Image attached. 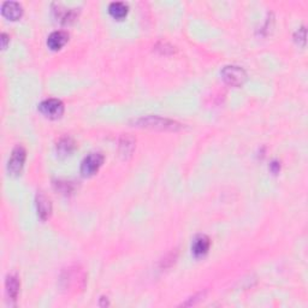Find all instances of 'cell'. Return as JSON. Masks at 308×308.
I'll list each match as a JSON object with an SVG mask.
<instances>
[{"mask_svg":"<svg viewBox=\"0 0 308 308\" xmlns=\"http://www.w3.org/2000/svg\"><path fill=\"white\" fill-rule=\"evenodd\" d=\"M60 284L66 291L76 292L82 290L86 285V274L78 266H71L63 271L60 276Z\"/></svg>","mask_w":308,"mask_h":308,"instance_id":"obj_1","label":"cell"},{"mask_svg":"<svg viewBox=\"0 0 308 308\" xmlns=\"http://www.w3.org/2000/svg\"><path fill=\"white\" fill-rule=\"evenodd\" d=\"M135 123L139 127L151 128V129H159V130H178L182 126L175 121L167 120V118H161L158 116H147V117L139 118Z\"/></svg>","mask_w":308,"mask_h":308,"instance_id":"obj_2","label":"cell"},{"mask_svg":"<svg viewBox=\"0 0 308 308\" xmlns=\"http://www.w3.org/2000/svg\"><path fill=\"white\" fill-rule=\"evenodd\" d=\"M109 11L112 17L117 18V20H121V18H123L128 14V5L126 3L114 2L110 4Z\"/></svg>","mask_w":308,"mask_h":308,"instance_id":"obj_14","label":"cell"},{"mask_svg":"<svg viewBox=\"0 0 308 308\" xmlns=\"http://www.w3.org/2000/svg\"><path fill=\"white\" fill-rule=\"evenodd\" d=\"M53 12L56 20L58 22L63 24L72 22V21L76 18V16H77V11H76V9H66L60 5H57V9L56 10H53Z\"/></svg>","mask_w":308,"mask_h":308,"instance_id":"obj_10","label":"cell"},{"mask_svg":"<svg viewBox=\"0 0 308 308\" xmlns=\"http://www.w3.org/2000/svg\"><path fill=\"white\" fill-rule=\"evenodd\" d=\"M74 149L75 142L71 137H62V139L57 142V152L59 153V155H62V157H66V155L71 154Z\"/></svg>","mask_w":308,"mask_h":308,"instance_id":"obj_13","label":"cell"},{"mask_svg":"<svg viewBox=\"0 0 308 308\" xmlns=\"http://www.w3.org/2000/svg\"><path fill=\"white\" fill-rule=\"evenodd\" d=\"M222 77L228 84H231V86H240V84H242L246 80V72L245 70L240 68V66L229 65L225 66V68L222 70Z\"/></svg>","mask_w":308,"mask_h":308,"instance_id":"obj_4","label":"cell"},{"mask_svg":"<svg viewBox=\"0 0 308 308\" xmlns=\"http://www.w3.org/2000/svg\"><path fill=\"white\" fill-rule=\"evenodd\" d=\"M2 14L3 16L8 18V20L16 21L22 16V6L17 2H5L3 3L2 5Z\"/></svg>","mask_w":308,"mask_h":308,"instance_id":"obj_7","label":"cell"},{"mask_svg":"<svg viewBox=\"0 0 308 308\" xmlns=\"http://www.w3.org/2000/svg\"><path fill=\"white\" fill-rule=\"evenodd\" d=\"M6 292H8V296L10 297L11 301L17 300L18 292H20V280L15 274H10L6 278Z\"/></svg>","mask_w":308,"mask_h":308,"instance_id":"obj_12","label":"cell"},{"mask_svg":"<svg viewBox=\"0 0 308 308\" xmlns=\"http://www.w3.org/2000/svg\"><path fill=\"white\" fill-rule=\"evenodd\" d=\"M26 149L20 145L16 146V147L14 148V151H12L10 159H9V172H11L12 175H18V173L22 171L24 161H26Z\"/></svg>","mask_w":308,"mask_h":308,"instance_id":"obj_6","label":"cell"},{"mask_svg":"<svg viewBox=\"0 0 308 308\" xmlns=\"http://www.w3.org/2000/svg\"><path fill=\"white\" fill-rule=\"evenodd\" d=\"M8 42H9V36L6 35L5 33H3V34H2V47L6 48V46H8Z\"/></svg>","mask_w":308,"mask_h":308,"instance_id":"obj_16","label":"cell"},{"mask_svg":"<svg viewBox=\"0 0 308 308\" xmlns=\"http://www.w3.org/2000/svg\"><path fill=\"white\" fill-rule=\"evenodd\" d=\"M68 39H69L68 33L62 32V30H57V32H53L50 36H48L47 45L51 50L57 51L66 44Z\"/></svg>","mask_w":308,"mask_h":308,"instance_id":"obj_9","label":"cell"},{"mask_svg":"<svg viewBox=\"0 0 308 308\" xmlns=\"http://www.w3.org/2000/svg\"><path fill=\"white\" fill-rule=\"evenodd\" d=\"M39 110L46 117L56 120L59 118L64 112V105L60 100L58 99H47L44 100L40 105H39Z\"/></svg>","mask_w":308,"mask_h":308,"instance_id":"obj_5","label":"cell"},{"mask_svg":"<svg viewBox=\"0 0 308 308\" xmlns=\"http://www.w3.org/2000/svg\"><path fill=\"white\" fill-rule=\"evenodd\" d=\"M210 245H211V243H210V239L205 236V235L197 236L196 239L194 240L193 247H191L195 257H202V255H205L206 253L209 252Z\"/></svg>","mask_w":308,"mask_h":308,"instance_id":"obj_11","label":"cell"},{"mask_svg":"<svg viewBox=\"0 0 308 308\" xmlns=\"http://www.w3.org/2000/svg\"><path fill=\"white\" fill-rule=\"evenodd\" d=\"M36 207H38V215L40 216L42 221H46V219L50 217L52 211L51 200L45 194H38V196H36Z\"/></svg>","mask_w":308,"mask_h":308,"instance_id":"obj_8","label":"cell"},{"mask_svg":"<svg viewBox=\"0 0 308 308\" xmlns=\"http://www.w3.org/2000/svg\"><path fill=\"white\" fill-rule=\"evenodd\" d=\"M104 163V155L100 152H93L89 153L82 160L81 163V173L83 176H91L97 172Z\"/></svg>","mask_w":308,"mask_h":308,"instance_id":"obj_3","label":"cell"},{"mask_svg":"<svg viewBox=\"0 0 308 308\" xmlns=\"http://www.w3.org/2000/svg\"><path fill=\"white\" fill-rule=\"evenodd\" d=\"M121 153L123 155H128L133 152L134 149V140L129 136H123L121 140Z\"/></svg>","mask_w":308,"mask_h":308,"instance_id":"obj_15","label":"cell"}]
</instances>
